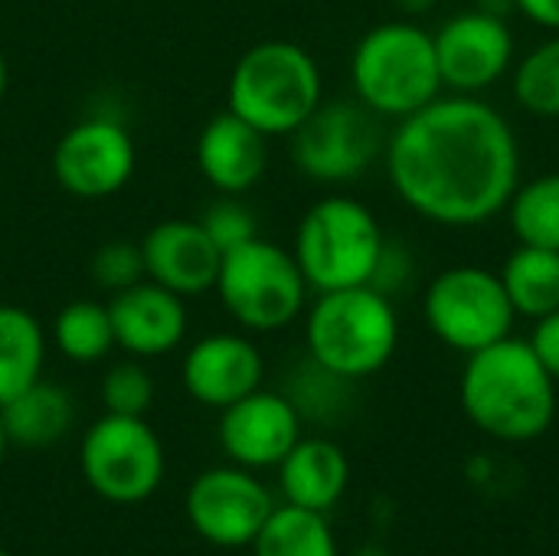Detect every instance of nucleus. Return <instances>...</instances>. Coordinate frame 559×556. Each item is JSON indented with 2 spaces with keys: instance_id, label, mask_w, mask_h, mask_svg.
<instances>
[{
  "instance_id": "f257e3e1",
  "label": "nucleus",
  "mask_w": 559,
  "mask_h": 556,
  "mask_svg": "<svg viewBox=\"0 0 559 556\" xmlns=\"http://www.w3.org/2000/svg\"><path fill=\"white\" fill-rule=\"evenodd\" d=\"M396 197L439 226H481L508 210L521 147L508 118L478 95L432 98L386 141Z\"/></svg>"
},
{
  "instance_id": "f03ea898",
  "label": "nucleus",
  "mask_w": 559,
  "mask_h": 556,
  "mask_svg": "<svg viewBox=\"0 0 559 556\" xmlns=\"http://www.w3.org/2000/svg\"><path fill=\"white\" fill-rule=\"evenodd\" d=\"M459 397L465 416L498 442H534L557 416V380L531 341L511 334L468 354Z\"/></svg>"
},
{
  "instance_id": "7ed1b4c3",
  "label": "nucleus",
  "mask_w": 559,
  "mask_h": 556,
  "mask_svg": "<svg viewBox=\"0 0 559 556\" xmlns=\"http://www.w3.org/2000/svg\"><path fill=\"white\" fill-rule=\"evenodd\" d=\"M305 341L318 367L354 383L390 364L400 344V318L390 295L373 285L318 292L305 318Z\"/></svg>"
},
{
  "instance_id": "20e7f679",
  "label": "nucleus",
  "mask_w": 559,
  "mask_h": 556,
  "mask_svg": "<svg viewBox=\"0 0 559 556\" xmlns=\"http://www.w3.org/2000/svg\"><path fill=\"white\" fill-rule=\"evenodd\" d=\"M324 102L318 59L292 39H262L249 46L226 85V108L259 128L265 138L292 134Z\"/></svg>"
},
{
  "instance_id": "39448f33",
  "label": "nucleus",
  "mask_w": 559,
  "mask_h": 556,
  "mask_svg": "<svg viewBox=\"0 0 559 556\" xmlns=\"http://www.w3.org/2000/svg\"><path fill=\"white\" fill-rule=\"evenodd\" d=\"M350 82L360 105L380 118H406L442 92L432 33L409 20L367 29L350 56Z\"/></svg>"
},
{
  "instance_id": "423d86ee",
  "label": "nucleus",
  "mask_w": 559,
  "mask_h": 556,
  "mask_svg": "<svg viewBox=\"0 0 559 556\" xmlns=\"http://www.w3.org/2000/svg\"><path fill=\"white\" fill-rule=\"evenodd\" d=\"M386 239L370 206L354 197L331 193L311 203L295 233V262L308 288L337 292L354 285H370Z\"/></svg>"
},
{
  "instance_id": "0eeeda50",
  "label": "nucleus",
  "mask_w": 559,
  "mask_h": 556,
  "mask_svg": "<svg viewBox=\"0 0 559 556\" xmlns=\"http://www.w3.org/2000/svg\"><path fill=\"white\" fill-rule=\"evenodd\" d=\"M213 292L239 328L272 334L305 311L311 288L292 249L255 236L223 256Z\"/></svg>"
},
{
  "instance_id": "6e6552de",
  "label": "nucleus",
  "mask_w": 559,
  "mask_h": 556,
  "mask_svg": "<svg viewBox=\"0 0 559 556\" xmlns=\"http://www.w3.org/2000/svg\"><path fill=\"white\" fill-rule=\"evenodd\" d=\"M79 469L98 498L111 505H141L157 495L167 456L160 436L144 416L105 413L82 436Z\"/></svg>"
},
{
  "instance_id": "1a4fd4ad",
  "label": "nucleus",
  "mask_w": 559,
  "mask_h": 556,
  "mask_svg": "<svg viewBox=\"0 0 559 556\" xmlns=\"http://www.w3.org/2000/svg\"><path fill=\"white\" fill-rule=\"evenodd\" d=\"M423 315L429 331L452 351L475 354L504 341L514 328V308L498 272L481 265H455L432 279Z\"/></svg>"
},
{
  "instance_id": "9d476101",
  "label": "nucleus",
  "mask_w": 559,
  "mask_h": 556,
  "mask_svg": "<svg viewBox=\"0 0 559 556\" xmlns=\"http://www.w3.org/2000/svg\"><path fill=\"white\" fill-rule=\"evenodd\" d=\"M288 138L295 167L318 184L357 180L383 151L380 115L357 98L321 102Z\"/></svg>"
},
{
  "instance_id": "9b49d317",
  "label": "nucleus",
  "mask_w": 559,
  "mask_h": 556,
  "mask_svg": "<svg viewBox=\"0 0 559 556\" xmlns=\"http://www.w3.org/2000/svg\"><path fill=\"white\" fill-rule=\"evenodd\" d=\"M138 167L131 131L111 115L79 118L52 147L49 170L75 200H108L121 193Z\"/></svg>"
},
{
  "instance_id": "f8f14e48",
  "label": "nucleus",
  "mask_w": 559,
  "mask_h": 556,
  "mask_svg": "<svg viewBox=\"0 0 559 556\" xmlns=\"http://www.w3.org/2000/svg\"><path fill=\"white\" fill-rule=\"evenodd\" d=\"M190 528L213 547L239 551L252 547L259 531L275 511L272 492L239 465H219L200 472L187 488Z\"/></svg>"
},
{
  "instance_id": "ddd939ff",
  "label": "nucleus",
  "mask_w": 559,
  "mask_h": 556,
  "mask_svg": "<svg viewBox=\"0 0 559 556\" xmlns=\"http://www.w3.org/2000/svg\"><path fill=\"white\" fill-rule=\"evenodd\" d=\"M432 43L442 85L455 95H478L491 88L514 59V36L504 16L491 10H468L445 20L432 33Z\"/></svg>"
},
{
  "instance_id": "4468645a",
  "label": "nucleus",
  "mask_w": 559,
  "mask_h": 556,
  "mask_svg": "<svg viewBox=\"0 0 559 556\" xmlns=\"http://www.w3.org/2000/svg\"><path fill=\"white\" fill-rule=\"evenodd\" d=\"M219 446L239 469H278V462L301 439L298 406L275 390H252L233 406L219 410Z\"/></svg>"
},
{
  "instance_id": "2eb2a0df",
  "label": "nucleus",
  "mask_w": 559,
  "mask_h": 556,
  "mask_svg": "<svg viewBox=\"0 0 559 556\" xmlns=\"http://www.w3.org/2000/svg\"><path fill=\"white\" fill-rule=\"evenodd\" d=\"M265 357L262 351L236 331H216L190 344L183 354L180 380L183 390L210 410H226L236 400L262 387Z\"/></svg>"
},
{
  "instance_id": "dca6fc26",
  "label": "nucleus",
  "mask_w": 559,
  "mask_h": 556,
  "mask_svg": "<svg viewBox=\"0 0 559 556\" xmlns=\"http://www.w3.org/2000/svg\"><path fill=\"white\" fill-rule=\"evenodd\" d=\"M144 279L180 298H200L216 288L223 252L206 236L200 220H160L141 239Z\"/></svg>"
},
{
  "instance_id": "f3484780",
  "label": "nucleus",
  "mask_w": 559,
  "mask_h": 556,
  "mask_svg": "<svg viewBox=\"0 0 559 556\" xmlns=\"http://www.w3.org/2000/svg\"><path fill=\"white\" fill-rule=\"evenodd\" d=\"M108 311L115 328V347L138 360L174 354L190 328L187 298L167 292L151 279H141L138 285L111 295Z\"/></svg>"
},
{
  "instance_id": "a211bd4d",
  "label": "nucleus",
  "mask_w": 559,
  "mask_h": 556,
  "mask_svg": "<svg viewBox=\"0 0 559 556\" xmlns=\"http://www.w3.org/2000/svg\"><path fill=\"white\" fill-rule=\"evenodd\" d=\"M269 167V138L233 115H213L197 138V170L216 193H249Z\"/></svg>"
},
{
  "instance_id": "6ab92c4d",
  "label": "nucleus",
  "mask_w": 559,
  "mask_h": 556,
  "mask_svg": "<svg viewBox=\"0 0 559 556\" xmlns=\"http://www.w3.org/2000/svg\"><path fill=\"white\" fill-rule=\"evenodd\" d=\"M278 485L285 505L328 514L350 485V462L331 439H298L278 462Z\"/></svg>"
},
{
  "instance_id": "aec40b11",
  "label": "nucleus",
  "mask_w": 559,
  "mask_h": 556,
  "mask_svg": "<svg viewBox=\"0 0 559 556\" xmlns=\"http://www.w3.org/2000/svg\"><path fill=\"white\" fill-rule=\"evenodd\" d=\"M10 446L16 449H49L62 442L75 423V403L72 393L59 383L36 380L13 400L0 406Z\"/></svg>"
},
{
  "instance_id": "412c9836",
  "label": "nucleus",
  "mask_w": 559,
  "mask_h": 556,
  "mask_svg": "<svg viewBox=\"0 0 559 556\" xmlns=\"http://www.w3.org/2000/svg\"><path fill=\"white\" fill-rule=\"evenodd\" d=\"M46 364V331L20 305H0V406L33 387Z\"/></svg>"
},
{
  "instance_id": "4be33fe9",
  "label": "nucleus",
  "mask_w": 559,
  "mask_h": 556,
  "mask_svg": "<svg viewBox=\"0 0 559 556\" xmlns=\"http://www.w3.org/2000/svg\"><path fill=\"white\" fill-rule=\"evenodd\" d=\"M514 315L524 318H547L559 308V252L540 246H518L504 269L498 272Z\"/></svg>"
},
{
  "instance_id": "5701e85b",
  "label": "nucleus",
  "mask_w": 559,
  "mask_h": 556,
  "mask_svg": "<svg viewBox=\"0 0 559 556\" xmlns=\"http://www.w3.org/2000/svg\"><path fill=\"white\" fill-rule=\"evenodd\" d=\"M252 556H341V547L321 511L282 505L252 541Z\"/></svg>"
},
{
  "instance_id": "b1692460",
  "label": "nucleus",
  "mask_w": 559,
  "mask_h": 556,
  "mask_svg": "<svg viewBox=\"0 0 559 556\" xmlns=\"http://www.w3.org/2000/svg\"><path fill=\"white\" fill-rule=\"evenodd\" d=\"M52 344L72 364H98L115 351V328L108 301L75 298L59 308L52 321Z\"/></svg>"
},
{
  "instance_id": "393cba45",
  "label": "nucleus",
  "mask_w": 559,
  "mask_h": 556,
  "mask_svg": "<svg viewBox=\"0 0 559 556\" xmlns=\"http://www.w3.org/2000/svg\"><path fill=\"white\" fill-rule=\"evenodd\" d=\"M511 229L524 246L559 252V174H544L518 184L508 203Z\"/></svg>"
},
{
  "instance_id": "a878e982",
  "label": "nucleus",
  "mask_w": 559,
  "mask_h": 556,
  "mask_svg": "<svg viewBox=\"0 0 559 556\" xmlns=\"http://www.w3.org/2000/svg\"><path fill=\"white\" fill-rule=\"evenodd\" d=\"M514 98L537 118H559V33L518 62Z\"/></svg>"
},
{
  "instance_id": "bb28decb",
  "label": "nucleus",
  "mask_w": 559,
  "mask_h": 556,
  "mask_svg": "<svg viewBox=\"0 0 559 556\" xmlns=\"http://www.w3.org/2000/svg\"><path fill=\"white\" fill-rule=\"evenodd\" d=\"M98 397H102L105 413L111 416H147V410L154 406L157 387H154L151 370L138 357H124L105 370Z\"/></svg>"
},
{
  "instance_id": "cd10ccee",
  "label": "nucleus",
  "mask_w": 559,
  "mask_h": 556,
  "mask_svg": "<svg viewBox=\"0 0 559 556\" xmlns=\"http://www.w3.org/2000/svg\"><path fill=\"white\" fill-rule=\"evenodd\" d=\"M200 226L206 229V236L216 242V249L226 256L229 249L249 242L259 236V220L252 213V206L242 197L233 193H219L203 213H200Z\"/></svg>"
},
{
  "instance_id": "c85d7f7f",
  "label": "nucleus",
  "mask_w": 559,
  "mask_h": 556,
  "mask_svg": "<svg viewBox=\"0 0 559 556\" xmlns=\"http://www.w3.org/2000/svg\"><path fill=\"white\" fill-rule=\"evenodd\" d=\"M88 279L98 292H108V295H118V292L138 285L144 279L141 242L115 239V242L98 246L88 262Z\"/></svg>"
},
{
  "instance_id": "c756f323",
  "label": "nucleus",
  "mask_w": 559,
  "mask_h": 556,
  "mask_svg": "<svg viewBox=\"0 0 559 556\" xmlns=\"http://www.w3.org/2000/svg\"><path fill=\"white\" fill-rule=\"evenodd\" d=\"M531 347L540 357V364L550 370V377L559 383V308L554 315L537 321V328L531 334Z\"/></svg>"
},
{
  "instance_id": "7c9ffc66",
  "label": "nucleus",
  "mask_w": 559,
  "mask_h": 556,
  "mask_svg": "<svg viewBox=\"0 0 559 556\" xmlns=\"http://www.w3.org/2000/svg\"><path fill=\"white\" fill-rule=\"evenodd\" d=\"M527 20L559 33V0H511Z\"/></svg>"
},
{
  "instance_id": "2f4dec72",
  "label": "nucleus",
  "mask_w": 559,
  "mask_h": 556,
  "mask_svg": "<svg viewBox=\"0 0 559 556\" xmlns=\"http://www.w3.org/2000/svg\"><path fill=\"white\" fill-rule=\"evenodd\" d=\"M403 13H426L436 7V0H393Z\"/></svg>"
},
{
  "instance_id": "473e14b6",
  "label": "nucleus",
  "mask_w": 559,
  "mask_h": 556,
  "mask_svg": "<svg viewBox=\"0 0 559 556\" xmlns=\"http://www.w3.org/2000/svg\"><path fill=\"white\" fill-rule=\"evenodd\" d=\"M7 88H10V69H7V56L0 52V102L7 98Z\"/></svg>"
},
{
  "instance_id": "72a5a7b5",
  "label": "nucleus",
  "mask_w": 559,
  "mask_h": 556,
  "mask_svg": "<svg viewBox=\"0 0 559 556\" xmlns=\"http://www.w3.org/2000/svg\"><path fill=\"white\" fill-rule=\"evenodd\" d=\"M7 449H10V436H7V426H3V416H0V465L7 459Z\"/></svg>"
},
{
  "instance_id": "f704fd0d",
  "label": "nucleus",
  "mask_w": 559,
  "mask_h": 556,
  "mask_svg": "<svg viewBox=\"0 0 559 556\" xmlns=\"http://www.w3.org/2000/svg\"><path fill=\"white\" fill-rule=\"evenodd\" d=\"M354 556H393L390 551H383V547H360Z\"/></svg>"
},
{
  "instance_id": "c9c22d12",
  "label": "nucleus",
  "mask_w": 559,
  "mask_h": 556,
  "mask_svg": "<svg viewBox=\"0 0 559 556\" xmlns=\"http://www.w3.org/2000/svg\"><path fill=\"white\" fill-rule=\"evenodd\" d=\"M0 556H13V554H7V551H3V547H0Z\"/></svg>"
}]
</instances>
